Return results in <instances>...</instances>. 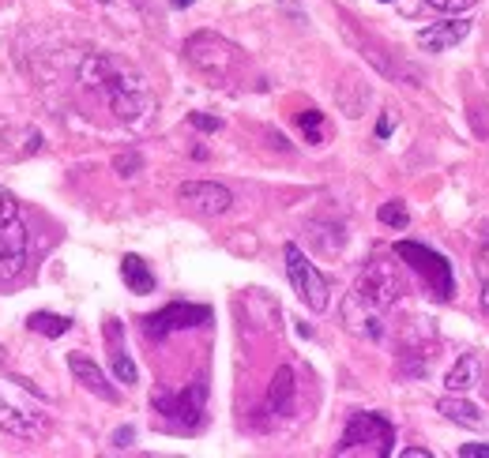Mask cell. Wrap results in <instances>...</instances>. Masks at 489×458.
Listing matches in <instances>:
<instances>
[{
    "mask_svg": "<svg viewBox=\"0 0 489 458\" xmlns=\"http://www.w3.org/2000/svg\"><path fill=\"white\" fill-rule=\"evenodd\" d=\"M80 83L90 95H98L121 124L148 117V109H151V90L143 83V76L124 61L110 57V53H90L80 64Z\"/></svg>",
    "mask_w": 489,
    "mask_h": 458,
    "instance_id": "1",
    "label": "cell"
},
{
    "mask_svg": "<svg viewBox=\"0 0 489 458\" xmlns=\"http://www.w3.org/2000/svg\"><path fill=\"white\" fill-rule=\"evenodd\" d=\"M403 293V282L400 274H395V263L388 260H369L366 271H361V279L354 282V289L347 293V301H342V323L350 327L354 335L361 338H380L384 335V312L395 304V297Z\"/></svg>",
    "mask_w": 489,
    "mask_h": 458,
    "instance_id": "2",
    "label": "cell"
},
{
    "mask_svg": "<svg viewBox=\"0 0 489 458\" xmlns=\"http://www.w3.org/2000/svg\"><path fill=\"white\" fill-rule=\"evenodd\" d=\"M395 444V429L380 413H354L342 429L335 454H366V458H388Z\"/></svg>",
    "mask_w": 489,
    "mask_h": 458,
    "instance_id": "3",
    "label": "cell"
},
{
    "mask_svg": "<svg viewBox=\"0 0 489 458\" xmlns=\"http://www.w3.org/2000/svg\"><path fill=\"white\" fill-rule=\"evenodd\" d=\"M185 57L196 71H204L215 87H223L230 79V71L241 64V49L233 42H226V38H219V34L200 30L185 42Z\"/></svg>",
    "mask_w": 489,
    "mask_h": 458,
    "instance_id": "4",
    "label": "cell"
},
{
    "mask_svg": "<svg viewBox=\"0 0 489 458\" xmlns=\"http://www.w3.org/2000/svg\"><path fill=\"white\" fill-rule=\"evenodd\" d=\"M395 255H400V260H407V267L418 274L422 286L433 293V297H441V301L456 297V279H451L448 255L433 252L429 245H418V241H400V245H395Z\"/></svg>",
    "mask_w": 489,
    "mask_h": 458,
    "instance_id": "5",
    "label": "cell"
},
{
    "mask_svg": "<svg viewBox=\"0 0 489 458\" xmlns=\"http://www.w3.org/2000/svg\"><path fill=\"white\" fill-rule=\"evenodd\" d=\"M282 260H286V279L301 297V304L313 308V312H324V308H328V279L316 271V263L298 245H286Z\"/></svg>",
    "mask_w": 489,
    "mask_h": 458,
    "instance_id": "6",
    "label": "cell"
},
{
    "mask_svg": "<svg viewBox=\"0 0 489 458\" xmlns=\"http://www.w3.org/2000/svg\"><path fill=\"white\" fill-rule=\"evenodd\" d=\"M211 320V308L204 304H185V301H177V304H166L162 312L148 316L143 320V335L148 338H166L173 331H189V327H200Z\"/></svg>",
    "mask_w": 489,
    "mask_h": 458,
    "instance_id": "7",
    "label": "cell"
},
{
    "mask_svg": "<svg viewBox=\"0 0 489 458\" xmlns=\"http://www.w3.org/2000/svg\"><path fill=\"white\" fill-rule=\"evenodd\" d=\"M204 402H207V387L196 383V387L181 391V395H155V410L166 413V421H173L181 432H192L204 417Z\"/></svg>",
    "mask_w": 489,
    "mask_h": 458,
    "instance_id": "8",
    "label": "cell"
},
{
    "mask_svg": "<svg viewBox=\"0 0 489 458\" xmlns=\"http://www.w3.org/2000/svg\"><path fill=\"white\" fill-rule=\"evenodd\" d=\"M177 199H181L185 207H192L196 214H207V218L226 214V211L233 207L230 188L215 185V180H185V185L177 188Z\"/></svg>",
    "mask_w": 489,
    "mask_h": 458,
    "instance_id": "9",
    "label": "cell"
},
{
    "mask_svg": "<svg viewBox=\"0 0 489 458\" xmlns=\"http://www.w3.org/2000/svg\"><path fill=\"white\" fill-rule=\"evenodd\" d=\"M27 267V226L20 218L0 222V282H12Z\"/></svg>",
    "mask_w": 489,
    "mask_h": 458,
    "instance_id": "10",
    "label": "cell"
},
{
    "mask_svg": "<svg viewBox=\"0 0 489 458\" xmlns=\"http://www.w3.org/2000/svg\"><path fill=\"white\" fill-rule=\"evenodd\" d=\"M467 34H470V23H467V20H444V23L422 27L418 34H414V42H418V49H426V53H444V49H451V46H459Z\"/></svg>",
    "mask_w": 489,
    "mask_h": 458,
    "instance_id": "11",
    "label": "cell"
},
{
    "mask_svg": "<svg viewBox=\"0 0 489 458\" xmlns=\"http://www.w3.org/2000/svg\"><path fill=\"white\" fill-rule=\"evenodd\" d=\"M68 369H72V376H76L83 387L90 391V395H98L102 402H121V395L114 391V383L102 376V369L90 357H83V354H72L68 357Z\"/></svg>",
    "mask_w": 489,
    "mask_h": 458,
    "instance_id": "12",
    "label": "cell"
},
{
    "mask_svg": "<svg viewBox=\"0 0 489 458\" xmlns=\"http://www.w3.org/2000/svg\"><path fill=\"white\" fill-rule=\"evenodd\" d=\"M290 406H294V369L282 364V369L275 372V379H271V387H267V410L286 413Z\"/></svg>",
    "mask_w": 489,
    "mask_h": 458,
    "instance_id": "13",
    "label": "cell"
},
{
    "mask_svg": "<svg viewBox=\"0 0 489 458\" xmlns=\"http://www.w3.org/2000/svg\"><path fill=\"white\" fill-rule=\"evenodd\" d=\"M475 383H478V354H463V357L448 369L444 387H448L451 395H463V391L475 387Z\"/></svg>",
    "mask_w": 489,
    "mask_h": 458,
    "instance_id": "14",
    "label": "cell"
},
{
    "mask_svg": "<svg viewBox=\"0 0 489 458\" xmlns=\"http://www.w3.org/2000/svg\"><path fill=\"white\" fill-rule=\"evenodd\" d=\"M0 429L20 436V439H30V436H38V421H34L30 413H23L20 406H12V402L0 398Z\"/></svg>",
    "mask_w": 489,
    "mask_h": 458,
    "instance_id": "15",
    "label": "cell"
},
{
    "mask_svg": "<svg viewBox=\"0 0 489 458\" xmlns=\"http://www.w3.org/2000/svg\"><path fill=\"white\" fill-rule=\"evenodd\" d=\"M121 279L132 293H155V274L139 255H124L121 260Z\"/></svg>",
    "mask_w": 489,
    "mask_h": 458,
    "instance_id": "16",
    "label": "cell"
},
{
    "mask_svg": "<svg viewBox=\"0 0 489 458\" xmlns=\"http://www.w3.org/2000/svg\"><path fill=\"white\" fill-rule=\"evenodd\" d=\"M437 413H444V417L451 421V425H463V429L482 425V410H478V406H470V402H463V398H456V395L441 398V402H437Z\"/></svg>",
    "mask_w": 489,
    "mask_h": 458,
    "instance_id": "17",
    "label": "cell"
},
{
    "mask_svg": "<svg viewBox=\"0 0 489 458\" xmlns=\"http://www.w3.org/2000/svg\"><path fill=\"white\" fill-rule=\"evenodd\" d=\"M27 323H30V331L49 335V338H61V335L72 331V320L68 316H53V312H34Z\"/></svg>",
    "mask_w": 489,
    "mask_h": 458,
    "instance_id": "18",
    "label": "cell"
},
{
    "mask_svg": "<svg viewBox=\"0 0 489 458\" xmlns=\"http://www.w3.org/2000/svg\"><path fill=\"white\" fill-rule=\"evenodd\" d=\"M376 218H380L384 226H392V229H407V226H410V214H407L403 199H392V204H384Z\"/></svg>",
    "mask_w": 489,
    "mask_h": 458,
    "instance_id": "19",
    "label": "cell"
},
{
    "mask_svg": "<svg viewBox=\"0 0 489 458\" xmlns=\"http://www.w3.org/2000/svg\"><path fill=\"white\" fill-rule=\"evenodd\" d=\"M298 124H301V132H305V139H309V143L324 139V113H316V109H305V113L298 117Z\"/></svg>",
    "mask_w": 489,
    "mask_h": 458,
    "instance_id": "20",
    "label": "cell"
},
{
    "mask_svg": "<svg viewBox=\"0 0 489 458\" xmlns=\"http://www.w3.org/2000/svg\"><path fill=\"white\" fill-rule=\"evenodd\" d=\"M12 218H20V199L0 185V222H12Z\"/></svg>",
    "mask_w": 489,
    "mask_h": 458,
    "instance_id": "21",
    "label": "cell"
},
{
    "mask_svg": "<svg viewBox=\"0 0 489 458\" xmlns=\"http://www.w3.org/2000/svg\"><path fill=\"white\" fill-rule=\"evenodd\" d=\"M422 4L437 8V12H448V15H459V12H467V8H475L478 0H422Z\"/></svg>",
    "mask_w": 489,
    "mask_h": 458,
    "instance_id": "22",
    "label": "cell"
},
{
    "mask_svg": "<svg viewBox=\"0 0 489 458\" xmlns=\"http://www.w3.org/2000/svg\"><path fill=\"white\" fill-rule=\"evenodd\" d=\"M189 121H192V128H200V132H219V128H223L219 117H207V113H192Z\"/></svg>",
    "mask_w": 489,
    "mask_h": 458,
    "instance_id": "23",
    "label": "cell"
},
{
    "mask_svg": "<svg viewBox=\"0 0 489 458\" xmlns=\"http://www.w3.org/2000/svg\"><path fill=\"white\" fill-rule=\"evenodd\" d=\"M114 166L121 170V177H132V173L143 166V162H139V154H121V158L114 162Z\"/></svg>",
    "mask_w": 489,
    "mask_h": 458,
    "instance_id": "24",
    "label": "cell"
},
{
    "mask_svg": "<svg viewBox=\"0 0 489 458\" xmlns=\"http://www.w3.org/2000/svg\"><path fill=\"white\" fill-rule=\"evenodd\" d=\"M459 454L463 458H489V444H463Z\"/></svg>",
    "mask_w": 489,
    "mask_h": 458,
    "instance_id": "25",
    "label": "cell"
},
{
    "mask_svg": "<svg viewBox=\"0 0 489 458\" xmlns=\"http://www.w3.org/2000/svg\"><path fill=\"white\" fill-rule=\"evenodd\" d=\"M392 128H395V117L384 113V117H380V124H376V139H388V136H392Z\"/></svg>",
    "mask_w": 489,
    "mask_h": 458,
    "instance_id": "26",
    "label": "cell"
},
{
    "mask_svg": "<svg viewBox=\"0 0 489 458\" xmlns=\"http://www.w3.org/2000/svg\"><path fill=\"white\" fill-rule=\"evenodd\" d=\"M132 436H136V432H132L129 425L117 429V432H114V447H129V439H132Z\"/></svg>",
    "mask_w": 489,
    "mask_h": 458,
    "instance_id": "27",
    "label": "cell"
},
{
    "mask_svg": "<svg viewBox=\"0 0 489 458\" xmlns=\"http://www.w3.org/2000/svg\"><path fill=\"white\" fill-rule=\"evenodd\" d=\"M478 301H482V312L489 316V279L482 282V297H478Z\"/></svg>",
    "mask_w": 489,
    "mask_h": 458,
    "instance_id": "28",
    "label": "cell"
},
{
    "mask_svg": "<svg viewBox=\"0 0 489 458\" xmlns=\"http://www.w3.org/2000/svg\"><path fill=\"white\" fill-rule=\"evenodd\" d=\"M403 458H429V451H426V447H407Z\"/></svg>",
    "mask_w": 489,
    "mask_h": 458,
    "instance_id": "29",
    "label": "cell"
},
{
    "mask_svg": "<svg viewBox=\"0 0 489 458\" xmlns=\"http://www.w3.org/2000/svg\"><path fill=\"white\" fill-rule=\"evenodd\" d=\"M170 4H173V8H189V4H192V0H170Z\"/></svg>",
    "mask_w": 489,
    "mask_h": 458,
    "instance_id": "30",
    "label": "cell"
},
{
    "mask_svg": "<svg viewBox=\"0 0 489 458\" xmlns=\"http://www.w3.org/2000/svg\"><path fill=\"white\" fill-rule=\"evenodd\" d=\"M0 369H4V350H0Z\"/></svg>",
    "mask_w": 489,
    "mask_h": 458,
    "instance_id": "31",
    "label": "cell"
},
{
    "mask_svg": "<svg viewBox=\"0 0 489 458\" xmlns=\"http://www.w3.org/2000/svg\"><path fill=\"white\" fill-rule=\"evenodd\" d=\"M376 4H392V0H376Z\"/></svg>",
    "mask_w": 489,
    "mask_h": 458,
    "instance_id": "32",
    "label": "cell"
},
{
    "mask_svg": "<svg viewBox=\"0 0 489 458\" xmlns=\"http://www.w3.org/2000/svg\"><path fill=\"white\" fill-rule=\"evenodd\" d=\"M102 4H110V0H102Z\"/></svg>",
    "mask_w": 489,
    "mask_h": 458,
    "instance_id": "33",
    "label": "cell"
}]
</instances>
